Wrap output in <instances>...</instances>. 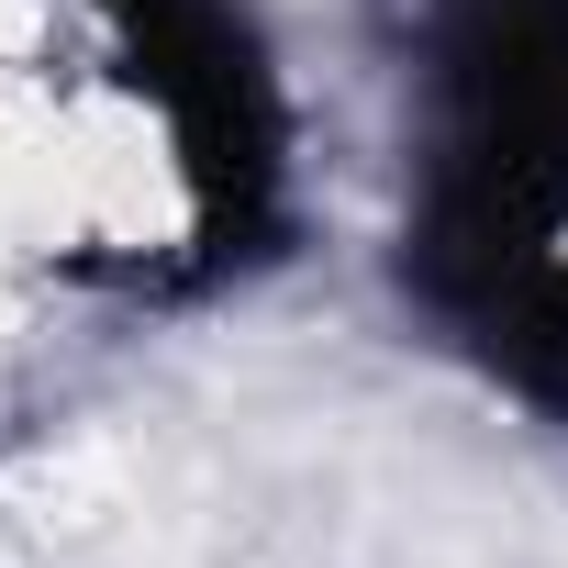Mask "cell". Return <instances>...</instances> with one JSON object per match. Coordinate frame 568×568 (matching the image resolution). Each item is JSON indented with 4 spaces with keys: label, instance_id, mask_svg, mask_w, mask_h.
Here are the masks:
<instances>
[{
    "label": "cell",
    "instance_id": "1",
    "mask_svg": "<svg viewBox=\"0 0 568 568\" xmlns=\"http://www.w3.org/2000/svg\"><path fill=\"white\" fill-rule=\"evenodd\" d=\"M0 168L45 278L212 302L302 245V112L256 0H0Z\"/></svg>",
    "mask_w": 568,
    "mask_h": 568
},
{
    "label": "cell",
    "instance_id": "2",
    "mask_svg": "<svg viewBox=\"0 0 568 568\" xmlns=\"http://www.w3.org/2000/svg\"><path fill=\"white\" fill-rule=\"evenodd\" d=\"M390 79V302L568 435V0H368Z\"/></svg>",
    "mask_w": 568,
    "mask_h": 568
}]
</instances>
